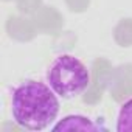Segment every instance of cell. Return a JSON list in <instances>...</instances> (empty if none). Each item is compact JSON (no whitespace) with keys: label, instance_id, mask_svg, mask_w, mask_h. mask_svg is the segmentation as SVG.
<instances>
[{"label":"cell","instance_id":"obj_1","mask_svg":"<svg viewBox=\"0 0 132 132\" xmlns=\"http://www.w3.org/2000/svg\"><path fill=\"white\" fill-rule=\"evenodd\" d=\"M61 110L59 96L42 81L19 82L11 93V115L14 123L27 130H44L51 126Z\"/></svg>","mask_w":132,"mask_h":132},{"label":"cell","instance_id":"obj_2","mask_svg":"<svg viewBox=\"0 0 132 132\" xmlns=\"http://www.w3.org/2000/svg\"><path fill=\"white\" fill-rule=\"evenodd\" d=\"M45 82L59 98L73 100L90 86V72L79 57L64 53L56 56L47 67Z\"/></svg>","mask_w":132,"mask_h":132},{"label":"cell","instance_id":"obj_3","mask_svg":"<svg viewBox=\"0 0 132 132\" xmlns=\"http://www.w3.org/2000/svg\"><path fill=\"white\" fill-rule=\"evenodd\" d=\"M51 129L53 130H98L106 127L95 123L86 115H67L61 121H57Z\"/></svg>","mask_w":132,"mask_h":132},{"label":"cell","instance_id":"obj_4","mask_svg":"<svg viewBox=\"0 0 132 132\" xmlns=\"http://www.w3.org/2000/svg\"><path fill=\"white\" fill-rule=\"evenodd\" d=\"M117 130L118 132H129L132 130V98L124 101L117 113Z\"/></svg>","mask_w":132,"mask_h":132}]
</instances>
